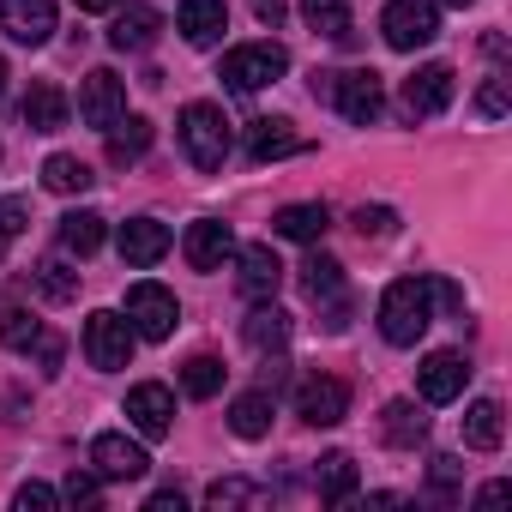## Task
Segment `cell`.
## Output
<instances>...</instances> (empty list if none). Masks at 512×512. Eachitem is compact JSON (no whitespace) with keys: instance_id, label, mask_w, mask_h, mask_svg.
Here are the masks:
<instances>
[{"instance_id":"8d00e7d4","label":"cell","mask_w":512,"mask_h":512,"mask_svg":"<svg viewBox=\"0 0 512 512\" xmlns=\"http://www.w3.org/2000/svg\"><path fill=\"white\" fill-rule=\"evenodd\" d=\"M392 229H398V211H392V205H362V211H356V235H362V241H368V235L386 241Z\"/></svg>"},{"instance_id":"bcb514c9","label":"cell","mask_w":512,"mask_h":512,"mask_svg":"<svg viewBox=\"0 0 512 512\" xmlns=\"http://www.w3.org/2000/svg\"><path fill=\"white\" fill-rule=\"evenodd\" d=\"M434 302H446L452 314H464V290H458V284H446V278L434 284Z\"/></svg>"},{"instance_id":"3957f363","label":"cell","mask_w":512,"mask_h":512,"mask_svg":"<svg viewBox=\"0 0 512 512\" xmlns=\"http://www.w3.org/2000/svg\"><path fill=\"white\" fill-rule=\"evenodd\" d=\"M181 151H187V163L193 169H223V157H229V115L217 109V103H187L181 109Z\"/></svg>"},{"instance_id":"cb8c5ba5","label":"cell","mask_w":512,"mask_h":512,"mask_svg":"<svg viewBox=\"0 0 512 512\" xmlns=\"http://www.w3.org/2000/svg\"><path fill=\"white\" fill-rule=\"evenodd\" d=\"M272 229H278L284 241H308V247H314V241L332 229V211H326L320 199H302V205H284V211L272 217Z\"/></svg>"},{"instance_id":"836d02e7","label":"cell","mask_w":512,"mask_h":512,"mask_svg":"<svg viewBox=\"0 0 512 512\" xmlns=\"http://www.w3.org/2000/svg\"><path fill=\"white\" fill-rule=\"evenodd\" d=\"M37 338H43V320L37 314H25V308H7V314H0V344H7V350H37Z\"/></svg>"},{"instance_id":"83f0119b","label":"cell","mask_w":512,"mask_h":512,"mask_svg":"<svg viewBox=\"0 0 512 512\" xmlns=\"http://www.w3.org/2000/svg\"><path fill=\"white\" fill-rule=\"evenodd\" d=\"M229 428L241 434V440H266L272 434V392L260 386V392H241L235 404H229Z\"/></svg>"},{"instance_id":"7a4b0ae2","label":"cell","mask_w":512,"mask_h":512,"mask_svg":"<svg viewBox=\"0 0 512 512\" xmlns=\"http://www.w3.org/2000/svg\"><path fill=\"white\" fill-rule=\"evenodd\" d=\"M314 97L338 103V115L356 121V127H374L380 109H386V85H380L374 67H356V73H314Z\"/></svg>"},{"instance_id":"60d3db41","label":"cell","mask_w":512,"mask_h":512,"mask_svg":"<svg viewBox=\"0 0 512 512\" xmlns=\"http://www.w3.org/2000/svg\"><path fill=\"white\" fill-rule=\"evenodd\" d=\"M428 482H434V494H440V500H452V494H458V458H446V452H440V458H428Z\"/></svg>"},{"instance_id":"2e32d148","label":"cell","mask_w":512,"mask_h":512,"mask_svg":"<svg viewBox=\"0 0 512 512\" xmlns=\"http://www.w3.org/2000/svg\"><path fill=\"white\" fill-rule=\"evenodd\" d=\"M235 284H241V296H253V302L278 296V284H284V260L272 253V241L241 247V272H235Z\"/></svg>"},{"instance_id":"5bb4252c","label":"cell","mask_w":512,"mask_h":512,"mask_svg":"<svg viewBox=\"0 0 512 512\" xmlns=\"http://www.w3.org/2000/svg\"><path fill=\"white\" fill-rule=\"evenodd\" d=\"M0 31L25 49H43L55 37V0H0Z\"/></svg>"},{"instance_id":"52a82bcc","label":"cell","mask_w":512,"mask_h":512,"mask_svg":"<svg viewBox=\"0 0 512 512\" xmlns=\"http://www.w3.org/2000/svg\"><path fill=\"white\" fill-rule=\"evenodd\" d=\"M133 344H139V332H133L115 308H97V314L85 320V356H91V368H103V374L127 368V362H133Z\"/></svg>"},{"instance_id":"d590c367","label":"cell","mask_w":512,"mask_h":512,"mask_svg":"<svg viewBox=\"0 0 512 512\" xmlns=\"http://www.w3.org/2000/svg\"><path fill=\"white\" fill-rule=\"evenodd\" d=\"M302 19L320 37H350V7H344V0H302Z\"/></svg>"},{"instance_id":"7bdbcfd3","label":"cell","mask_w":512,"mask_h":512,"mask_svg":"<svg viewBox=\"0 0 512 512\" xmlns=\"http://www.w3.org/2000/svg\"><path fill=\"white\" fill-rule=\"evenodd\" d=\"M61 356H67V344H61L55 332H43V338H37V368H43V374H61Z\"/></svg>"},{"instance_id":"7c38bea8","label":"cell","mask_w":512,"mask_h":512,"mask_svg":"<svg viewBox=\"0 0 512 512\" xmlns=\"http://www.w3.org/2000/svg\"><path fill=\"white\" fill-rule=\"evenodd\" d=\"M452 91H458L452 67H446V61H428V67H416V73L404 79V115H410V121H428V115H440V109L452 103Z\"/></svg>"},{"instance_id":"ee69618b","label":"cell","mask_w":512,"mask_h":512,"mask_svg":"<svg viewBox=\"0 0 512 512\" xmlns=\"http://www.w3.org/2000/svg\"><path fill=\"white\" fill-rule=\"evenodd\" d=\"M253 19H260V25H284V0H253Z\"/></svg>"},{"instance_id":"7dc6e473","label":"cell","mask_w":512,"mask_h":512,"mask_svg":"<svg viewBox=\"0 0 512 512\" xmlns=\"http://www.w3.org/2000/svg\"><path fill=\"white\" fill-rule=\"evenodd\" d=\"M476 500H482V506H494V500H506V482H482V488H476Z\"/></svg>"},{"instance_id":"d6a6232c","label":"cell","mask_w":512,"mask_h":512,"mask_svg":"<svg viewBox=\"0 0 512 512\" xmlns=\"http://www.w3.org/2000/svg\"><path fill=\"white\" fill-rule=\"evenodd\" d=\"M31 278H37V290H43L49 302H73V296H79V272H73L67 260H37Z\"/></svg>"},{"instance_id":"8fae6325","label":"cell","mask_w":512,"mask_h":512,"mask_svg":"<svg viewBox=\"0 0 512 512\" xmlns=\"http://www.w3.org/2000/svg\"><path fill=\"white\" fill-rule=\"evenodd\" d=\"M181 253H187V266H193V272H223V266L235 260V229L217 223V217H199V223H187Z\"/></svg>"},{"instance_id":"f1b7e54d","label":"cell","mask_w":512,"mask_h":512,"mask_svg":"<svg viewBox=\"0 0 512 512\" xmlns=\"http://www.w3.org/2000/svg\"><path fill=\"white\" fill-rule=\"evenodd\" d=\"M103 235H109L103 229V211H67L61 217V247L79 253V260H91V253L103 247Z\"/></svg>"},{"instance_id":"603a6c76","label":"cell","mask_w":512,"mask_h":512,"mask_svg":"<svg viewBox=\"0 0 512 512\" xmlns=\"http://www.w3.org/2000/svg\"><path fill=\"white\" fill-rule=\"evenodd\" d=\"M296 151H302V133L290 121H278V115L247 127V157L253 163H278V157H296Z\"/></svg>"},{"instance_id":"ffe728a7","label":"cell","mask_w":512,"mask_h":512,"mask_svg":"<svg viewBox=\"0 0 512 512\" xmlns=\"http://www.w3.org/2000/svg\"><path fill=\"white\" fill-rule=\"evenodd\" d=\"M175 25H181V37H187L193 49H211V43H223V31H229V7H223V0H181Z\"/></svg>"},{"instance_id":"4dcf8cb0","label":"cell","mask_w":512,"mask_h":512,"mask_svg":"<svg viewBox=\"0 0 512 512\" xmlns=\"http://www.w3.org/2000/svg\"><path fill=\"white\" fill-rule=\"evenodd\" d=\"M97 175H91V163H79V157H67V151H55L49 163H43V187L49 193H85Z\"/></svg>"},{"instance_id":"d6986e66","label":"cell","mask_w":512,"mask_h":512,"mask_svg":"<svg viewBox=\"0 0 512 512\" xmlns=\"http://www.w3.org/2000/svg\"><path fill=\"white\" fill-rule=\"evenodd\" d=\"M241 338H247V350H260V356H284V344H290V314L266 296L260 308L241 320Z\"/></svg>"},{"instance_id":"4316f807","label":"cell","mask_w":512,"mask_h":512,"mask_svg":"<svg viewBox=\"0 0 512 512\" xmlns=\"http://www.w3.org/2000/svg\"><path fill=\"white\" fill-rule=\"evenodd\" d=\"M25 127L31 133H61L67 127V91L61 85H31V97H25Z\"/></svg>"},{"instance_id":"b9f144b4","label":"cell","mask_w":512,"mask_h":512,"mask_svg":"<svg viewBox=\"0 0 512 512\" xmlns=\"http://www.w3.org/2000/svg\"><path fill=\"white\" fill-rule=\"evenodd\" d=\"M55 500H61V494H55L49 482H25V488L13 494V506H19V512H49Z\"/></svg>"},{"instance_id":"f6af8a7d","label":"cell","mask_w":512,"mask_h":512,"mask_svg":"<svg viewBox=\"0 0 512 512\" xmlns=\"http://www.w3.org/2000/svg\"><path fill=\"white\" fill-rule=\"evenodd\" d=\"M187 500H181V488H163V494H151L145 500V512H181Z\"/></svg>"},{"instance_id":"f35d334b","label":"cell","mask_w":512,"mask_h":512,"mask_svg":"<svg viewBox=\"0 0 512 512\" xmlns=\"http://www.w3.org/2000/svg\"><path fill=\"white\" fill-rule=\"evenodd\" d=\"M25 223H31V217H25V205H19V199H0V253H7V247L25 235Z\"/></svg>"},{"instance_id":"5b68a950","label":"cell","mask_w":512,"mask_h":512,"mask_svg":"<svg viewBox=\"0 0 512 512\" xmlns=\"http://www.w3.org/2000/svg\"><path fill=\"white\" fill-rule=\"evenodd\" d=\"M302 290L308 302L326 314V332H344L350 326V296H344V266L332 260V253H308L302 260Z\"/></svg>"},{"instance_id":"1f68e13d","label":"cell","mask_w":512,"mask_h":512,"mask_svg":"<svg viewBox=\"0 0 512 512\" xmlns=\"http://www.w3.org/2000/svg\"><path fill=\"white\" fill-rule=\"evenodd\" d=\"M223 374H229V368H223L217 356H187V362H181V392H187V398H217V392H223Z\"/></svg>"},{"instance_id":"f546056e","label":"cell","mask_w":512,"mask_h":512,"mask_svg":"<svg viewBox=\"0 0 512 512\" xmlns=\"http://www.w3.org/2000/svg\"><path fill=\"white\" fill-rule=\"evenodd\" d=\"M314 488H320V500H350L356 494V458L350 452H326L320 458V470H314Z\"/></svg>"},{"instance_id":"9c48e42d","label":"cell","mask_w":512,"mask_h":512,"mask_svg":"<svg viewBox=\"0 0 512 512\" xmlns=\"http://www.w3.org/2000/svg\"><path fill=\"white\" fill-rule=\"evenodd\" d=\"M121 115H127V79L109 73V67L85 73V85H79V121L97 127V133H109Z\"/></svg>"},{"instance_id":"4fadbf2b","label":"cell","mask_w":512,"mask_h":512,"mask_svg":"<svg viewBox=\"0 0 512 512\" xmlns=\"http://www.w3.org/2000/svg\"><path fill=\"white\" fill-rule=\"evenodd\" d=\"M91 470H97L103 482H139V476L151 470V458H145V446L127 440V434H97V440H91Z\"/></svg>"},{"instance_id":"e0dca14e","label":"cell","mask_w":512,"mask_h":512,"mask_svg":"<svg viewBox=\"0 0 512 512\" xmlns=\"http://www.w3.org/2000/svg\"><path fill=\"white\" fill-rule=\"evenodd\" d=\"M127 416H133V428H139V434L163 440V434L175 428V398H169V386H157V380L133 386V392H127Z\"/></svg>"},{"instance_id":"74e56055","label":"cell","mask_w":512,"mask_h":512,"mask_svg":"<svg viewBox=\"0 0 512 512\" xmlns=\"http://www.w3.org/2000/svg\"><path fill=\"white\" fill-rule=\"evenodd\" d=\"M97 482H103L97 470H73V476H67V488H61V500H73V506H97V494H103Z\"/></svg>"},{"instance_id":"30bf717a","label":"cell","mask_w":512,"mask_h":512,"mask_svg":"<svg viewBox=\"0 0 512 512\" xmlns=\"http://www.w3.org/2000/svg\"><path fill=\"white\" fill-rule=\"evenodd\" d=\"M296 416H302L308 428H338V422L350 416V386L332 380V374H308V380H296Z\"/></svg>"},{"instance_id":"f907efd6","label":"cell","mask_w":512,"mask_h":512,"mask_svg":"<svg viewBox=\"0 0 512 512\" xmlns=\"http://www.w3.org/2000/svg\"><path fill=\"white\" fill-rule=\"evenodd\" d=\"M446 7H470V0H446Z\"/></svg>"},{"instance_id":"7402d4cb","label":"cell","mask_w":512,"mask_h":512,"mask_svg":"<svg viewBox=\"0 0 512 512\" xmlns=\"http://www.w3.org/2000/svg\"><path fill=\"white\" fill-rule=\"evenodd\" d=\"M380 440L398 446V452H416V446L428 440V416H422L410 398H392V404L380 410Z\"/></svg>"},{"instance_id":"6da1fadb","label":"cell","mask_w":512,"mask_h":512,"mask_svg":"<svg viewBox=\"0 0 512 512\" xmlns=\"http://www.w3.org/2000/svg\"><path fill=\"white\" fill-rule=\"evenodd\" d=\"M428 326H434V278H398V284H386V296H380V332H386V344L410 350Z\"/></svg>"},{"instance_id":"e575fe53","label":"cell","mask_w":512,"mask_h":512,"mask_svg":"<svg viewBox=\"0 0 512 512\" xmlns=\"http://www.w3.org/2000/svg\"><path fill=\"white\" fill-rule=\"evenodd\" d=\"M260 500H266V488H253L247 476H217V482L205 488V506H217V512H223V506H260Z\"/></svg>"},{"instance_id":"8992f818","label":"cell","mask_w":512,"mask_h":512,"mask_svg":"<svg viewBox=\"0 0 512 512\" xmlns=\"http://www.w3.org/2000/svg\"><path fill=\"white\" fill-rule=\"evenodd\" d=\"M380 31H386L392 49L416 55V49H428V43L440 37V7H434V0H386Z\"/></svg>"},{"instance_id":"ac0fdd59","label":"cell","mask_w":512,"mask_h":512,"mask_svg":"<svg viewBox=\"0 0 512 512\" xmlns=\"http://www.w3.org/2000/svg\"><path fill=\"white\" fill-rule=\"evenodd\" d=\"M169 253V223H157V217H133V223H121V260L127 266H157Z\"/></svg>"},{"instance_id":"ba28073f","label":"cell","mask_w":512,"mask_h":512,"mask_svg":"<svg viewBox=\"0 0 512 512\" xmlns=\"http://www.w3.org/2000/svg\"><path fill=\"white\" fill-rule=\"evenodd\" d=\"M127 326H133L139 338L163 344V338L181 326V302H175V290H163V284H133V290H127Z\"/></svg>"},{"instance_id":"484cf974","label":"cell","mask_w":512,"mask_h":512,"mask_svg":"<svg viewBox=\"0 0 512 512\" xmlns=\"http://www.w3.org/2000/svg\"><path fill=\"white\" fill-rule=\"evenodd\" d=\"M500 440H506V410H500L494 398H476V404L464 410V446L500 452Z\"/></svg>"},{"instance_id":"9a60e30c","label":"cell","mask_w":512,"mask_h":512,"mask_svg":"<svg viewBox=\"0 0 512 512\" xmlns=\"http://www.w3.org/2000/svg\"><path fill=\"white\" fill-rule=\"evenodd\" d=\"M464 380H470V362H464L458 350H434V356H422V368H416V392H422L428 404H452V398L464 392Z\"/></svg>"},{"instance_id":"277c9868","label":"cell","mask_w":512,"mask_h":512,"mask_svg":"<svg viewBox=\"0 0 512 512\" xmlns=\"http://www.w3.org/2000/svg\"><path fill=\"white\" fill-rule=\"evenodd\" d=\"M284 73H290V55H284L278 43H241V49H229L223 67H217V79H223L229 91H241V97L278 85Z\"/></svg>"},{"instance_id":"681fc988","label":"cell","mask_w":512,"mask_h":512,"mask_svg":"<svg viewBox=\"0 0 512 512\" xmlns=\"http://www.w3.org/2000/svg\"><path fill=\"white\" fill-rule=\"evenodd\" d=\"M0 97H7V61H0Z\"/></svg>"},{"instance_id":"c3c4849f","label":"cell","mask_w":512,"mask_h":512,"mask_svg":"<svg viewBox=\"0 0 512 512\" xmlns=\"http://www.w3.org/2000/svg\"><path fill=\"white\" fill-rule=\"evenodd\" d=\"M79 13H115V0H73Z\"/></svg>"},{"instance_id":"ab89813d","label":"cell","mask_w":512,"mask_h":512,"mask_svg":"<svg viewBox=\"0 0 512 512\" xmlns=\"http://www.w3.org/2000/svg\"><path fill=\"white\" fill-rule=\"evenodd\" d=\"M476 115H482V121H500V115H506V73H494V79L482 85V97H476Z\"/></svg>"},{"instance_id":"44dd1931","label":"cell","mask_w":512,"mask_h":512,"mask_svg":"<svg viewBox=\"0 0 512 512\" xmlns=\"http://www.w3.org/2000/svg\"><path fill=\"white\" fill-rule=\"evenodd\" d=\"M157 31H163V13H157V7H121V13H115V25H109V49L139 55V49H151V43H157Z\"/></svg>"},{"instance_id":"d4e9b609","label":"cell","mask_w":512,"mask_h":512,"mask_svg":"<svg viewBox=\"0 0 512 512\" xmlns=\"http://www.w3.org/2000/svg\"><path fill=\"white\" fill-rule=\"evenodd\" d=\"M151 139H157V127H151L145 115H121V121L109 127V163H115V169L139 163V157L151 151Z\"/></svg>"}]
</instances>
